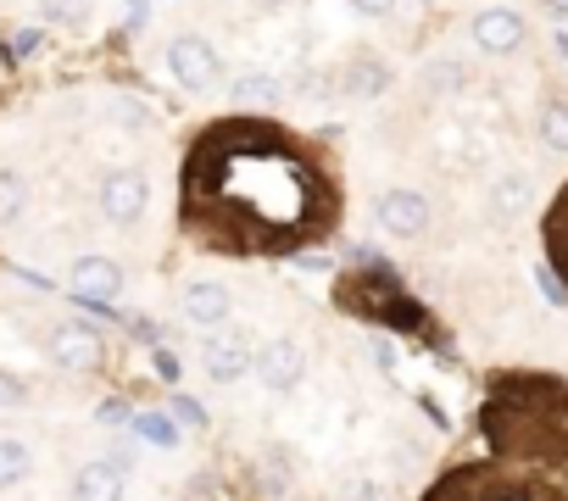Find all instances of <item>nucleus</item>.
Returning <instances> with one entry per match:
<instances>
[{"mask_svg":"<svg viewBox=\"0 0 568 501\" xmlns=\"http://www.w3.org/2000/svg\"><path fill=\"white\" fill-rule=\"evenodd\" d=\"M184 201L190 223L234 257L296 250L329 223V201L318 195L313 162L278 129L251 117L206 134L190 151Z\"/></svg>","mask_w":568,"mask_h":501,"instance_id":"f257e3e1","label":"nucleus"},{"mask_svg":"<svg viewBox=\"0 0 568 501\" xmlns=\"http://www.w3.org/2000/svg\"><path fill=\"white\" fill-rule=\"evenodd\" d=\"M168 73H173L190 95H201V90H212V84L223 79V57H217V45H212L206 34H173V40H168Z\"/></svg>","mask_w":568,"mask_h":501,"instance_id":"f03ea898","label":"nucleus"},{"mask_svg":"<svg viewBox=\"0 0 568 501\" xmlns=\"http://www.w3.org/2000/svg\"><path fill=\"white\" fill-rule=\"evenodd\" d=\"M374 217H379V228H385L390 239H424V234H429V223H435V206H429V195H418V190L396 184V190H379Z\"/></svg>","mask_w":568,"mask_h":501,"instance_id":"7ed1b4c3","label":"nucleus"},{"mask_svg":"<svg viewBox=\"0 0 568 501\" xmlns=\"http://www.w3.org/2000/svg\"><path fill=\"white\" fill-rule=\"evenodd\" d=\"M101 212H106V223H118V228L140 223V217L151 212V178H145L140 167H112V173L101 178Z\"/></svg>","mask_w":568,"mask_h":501,"instance_id":"20e7f679","label":"nucleus"},{"mask_svg":"<svg viewBox=\"0 0 568 501\" xmlns=\"http://www.w3.org/2000/svg\"><path fill=\"white\" fill-rule=\"evenodd\" d=\"M468 40H474L485 57H518L524 40H529V23H524V12H513V7H485V12L468 18Z\"/></svg>","mask_w":568,"mask_h":501,"instance_id":"39448f33","label":"nucleus"},{"mask_svg":"<svg viewBox=\"0 0 568 501\" xmlns=\"http://www.w3.org/2000/svg\"><path fill=\"white\" fill-rule=\"evenodd\" d=\"M256 379H262V390H296L302 379H307V351H302V340H291V335H278V340H267L262 351H256Z\"/></svg>","mask_w":568,"mask_h":501,"instance_id":"423d86ee","label":"nucleus"},{"mask_svg":"<svg viewBox=\"0 0 568 501\" xmlns=\"http://www.w3.org/2000/svg\"><path fill=\"white\" fill-rule=\"evenodd\" d=\"M45 351H51V362L68 368V374H90V368L101 362V340H95V329H84V324H57V329L45 335Z\"/></svg>","mask_w":568,"mask_h":501,"instance_id":"0eeeda50","label":"nucleus"},{"mask_svg":"<svg viewBox=\"0 0 568 501\" xmlns=\"http://www.w3.org/2000/svg\"><path fill=\"white\" fill-rule=\"evenodd\" d=\"M73 296L90 307H112L123 296V268L112 257H79L73 263Z\"/></svg>","mask_w":568,"mask_h":501,"instance_id":"6e6552de","label":"nucleus"},{"mask_svg":"<svg viewBox=\"0 0 568 501\" xmlns=\"http://www.w3.org/2000/svg\"><path fill=\"white\" fill-rule=\"evenodd\" d=\"M390 62L385 57H374V51H352L346 57V68H341V90L352 95V101H379L385 90H390Z\"/></svg>","mask_w":568,"mask_h":501,"instance_id":"1a4fd4ad","label":"nucleus"},{"mask_svg":"<svg viewBox=\"0 0 568 501\" xmlns=\"http://www.w3.org/2000/svg\"><path fill=\"white\" fill-rule=\"evenodd\" d=\"M179 313H184L195 329H223V324L234 318V301H229V290H223V285H212V279H195V285H184V301H179Z\"/></svg>","mask_w":568,"mask_h":501,"instance_id":"9d476101","label":"nucleus"},{"mask_svg":"<svg viewBox=\"0 0 568 501\" xmlns=\"http://www.w3.org/2000/svg\"><path fill=\"white\" fill-rule=\"evenodd\" d=\"M206 374H212V385H240L245 374H256V351H251V340H245V335H223V340H212V346H206Z\"/></svg>","mask_w":568,"mask_h":501,"instance_id":"9b49d317","label":"nucleus"},{"mask_svg":"<svg viewBox=\"0 0 568 501\" xmlns=\"http://www.w3.org/2000/svg\"><path fill=\"white\" fill-rule=\"evenodd\" d=\"M123 490H129V479H123V462H84L79 473H73V495L79 501H123Z\"/></svg>","mask_w":568,"mask_h":501,"instance_id":"f8f14e48","label":"nucleus"},{"mask_svg":"<svg viewBox=\"0 0 568 501\" xmlns=\"http://www.w3.org/2000/svg\"><path fill=\"white\" fill-rule=\"evenodd\" d=\"M529 195H535L529 173H501V178H490V190H485V206H490L501 223H513V217H524V212H529Z\"/></svg>","mask_w":568,"mask_h":501,"instance_id":"ddd939ff","label":"nucleus"},{"mask_svg":"<svg viewBox=\"0 0 568 501\" xmlns=\"http://www.w3.org/2000/svg\"><path fill=\"white\" fill-rule=\"evenodd\" d=\"M535 140L551 151V156H568V95H546L540 112H535Z\"/></svg>","mask_w":568,"mask_h":501,"instance_id":"4468645a","label":"nucleus"},{"mask_svg":"<svg viewBox=\"0 0 568 501\" xmlns=\"http://www.w3.org/2000/svg\"><path fill=\"white\" fill-rule=\"evenodd\" d=\"M234 101L240 106H278V79L262 73V68H251V73L234 79Z\"/></svg>","mask_w":568,"mask_h":501,"instance_id":"2eb2a0df","label":"nucleus"},{"mask_svg":"<svg viewBox=\"0 0 568 501\" xmlns=\"http://www.w3.org/2000/svg\"><path fill=\"white\" fill-rule=\"evenodd\" d=\"M29 473H34V457H29V446H23V440H12V434H0V490L23 484Z\"/></svg>","mask_w":568,"mask_h":501,"instance_id":"dca6fc26","label":"nucleus"},{"mask_svg":"<svg viewBox=\"0 0 568 501\" xmlns=\"http://www.w3.org/2000/svg\"><path fill=\"white\" fill-rule=\"evenodd\" d=\"M468 84V68L457 62V57H435L429 68H424V90L429 95H457Z\"/></svg>","mask_w":568,"mask_h":501,"instance_id":"f3484780","label":"nucleus"},{"mask_svg":"<svg viewBox=\"0 0 568 501\" xmlns=\"http://www.w3.org/2000/svg\"><path fill=\"white\" fill-rule=\"evenodd\" d=\"M23 201H29V184H23V173H18V167H0V223H7V217H18V212H23Z\"/></svg>","mask_w":568,"mask_h":501,"instance_id":"a211bd4d","label":"nucleus"},{"mask_svg":"<svg viewBox=\"0 0 568 501\" xmlns=\"http://www.w3.org/2000/svg\"><path fill=\"white\" fill-rule=\"evenodd\" d=\"M134 434H145L151 446H179V423L168 412H140L134 418Z\"/></svg>","mask_w":568,"mask_h":501,"instance_id":"6ab92c4d","label":"nucleus"},{"mask_svg":"<svg viewBox=\"0 0 568 501\" xmlns=\"http://www.w3.org/2000/svg\"><path fill=\"white\" fill-rule=\"evenodd\" d=\"M29 401V385L18 379V374H0V412H7V407H23Z\"/></svg>","mask_w":568,"mask_h":501,"instance_id":"aec40b11","label":"nucleus"},{"mask_svg":"<svg viewBox=\"0 0 568 501\" xmlns=\"http://www.w3.org/2000/svg\"><path fill=\"white\" fill-rule=\"evenodd\" d=\"M346 7H352L357 18H368V23H379V18H390V12H396V0H346Z\"/></svg>","mask_w":568,"mask_h":501,"instance_id":"412c9836","label":"nucleus"},{"mask_svg":"<svg viewBox=\"0 0 568 501\" xmlns=\"http://www.w3.org/2000/svg\"><path fill=\"white\" fill-rule=\"evenodd\" d=\"M346 501H379V490L374 484H357V490H346Z\"/></svg>","mask_w":568,"mask_h":501,"instance_id":"4be33fe9","label":"nucleus"},{"mask_svg":"<svg viewBox=\"0 0 568 501\" xmlns=\"http://www.w3.org/2000/svg\"><path fill=\"white\" fill-rule=\"evenodd\" d=\"M262 12H284V7H296V0H256Z\"/></svg>","mask_w":568,"mask_h":501,"instance_id":"5701e85b","label":"nucleus"}]
</instances>
